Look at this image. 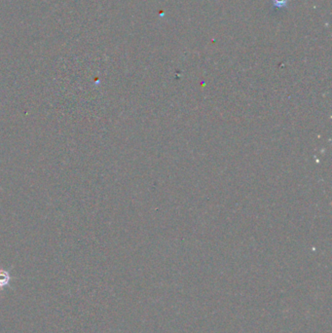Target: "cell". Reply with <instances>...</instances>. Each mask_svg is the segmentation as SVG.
<instances>
[{"label": "cell", "mask_w": 332, "mask_h": 333, "mask_svg": "<svg viewBox=\"0 0 332 333\" xmlns=\"http://www.w3.org/2000/svg\"><path fill=\"white\" fill-rule=\"evenodd\" d=\"M11 281V276L8 271L0 269V288H4L9 284Z\"/></svg>", "instance_id": "6da1fadb"}]
</instances>
